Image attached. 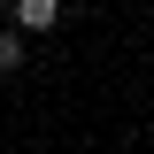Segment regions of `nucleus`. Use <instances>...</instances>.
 Returning a JSON list of instances; mask_svg holds the SVG:
<instances>
[{"label": "nucleus", "mask_w": 154, "mask_h": 154, "mask_svg": "<svg viewBox=\"0 0 154 154\" xmlns=\"http://www.w3.org/2000/svg\"><path fill=\"white\" fill-rule=\"evenodd\" d=\"M23 69V31H8V38H0V77H16Z\"/></svg>", "instance_id": "nucleus-2"}, {"label": "nucleus", "mask_w": 154, "mask_h": 154, "mask_svg": "<svg viewBox=\"0 0 154 154\" xmlns=\"http://www.w3.org/2000/svg\"><path fill=\"white\" fill-rule=\"evenodd\" d=\"M8 31H16V16H8V8H0V38H8Z\"/></svg>", "instance_id": "nucleus-3"}, {"label": "nucleus", "mask_w": 154, "mask_h": 154, "mask_svg": "<svg viewBox=\"0 0 154 154\" xmlns=\"http://www.w3.org/2000/svg\"><path fill=\"white\" fill-rule=\"evenodd\" d=\"M8 16H16L23 38H38V31H54V23H62V0H8Z\"/></svg>", "instance_id": "nucleus-1"}]
</instances>
